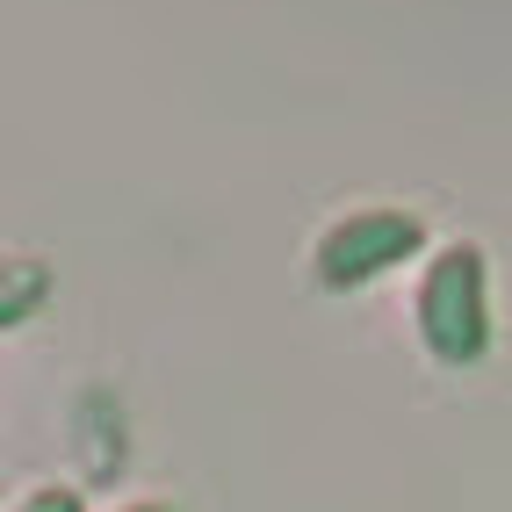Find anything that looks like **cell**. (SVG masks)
<instances>
[{"mask_svg":"<svg viewBox=\"0 0 512 512\" xmlns=\"http://www.w3.org/2000/svg\"><path fill=\"white\" fill-rule=\"evenodd\" d=\"M419 339L440 368L491 354V267L476 246H440L419 282Z\"/></svg>","mask_w":512,"mask_h":512,"instance_id":"obj_1","label":"cell"},{"mask_svg":"<svg viewBox=\"0 0 512 512\" xmlns=\"http://www.w3.org/2000/svg\"><path fill=\"white\" fill-rule=\"evenodd\" d=\"M419 246H426V224L412 210H354L318 238L311 267L325 289H361L375 275H390V267H404Z\"/></svg>","mask_w":512,"mask_h":512,"instance_id":"obj_2","label":"cell"},{"mask_svg":"<svg viewBox=\"0 0 512 512\" xmlns=\"http://www.w3.org/2000/svg\"><path fill=\"white\" fill-rule=\"evenodd\" d=\"M22 512H80V498H73V491H29Z\"/></svg>","mask_w":512,"mask_h":512,"instance_id":"obj_3","label":"cell"},{"mask_svg":"<svg viewBox=\"0 0 512 512\" xmlns=\"http://www.w3.org/2000/svg\"><path fill=\"white\" fill-rule=\"evenodd\" d=\"M123 512H174V505H159V498H145V505H123Z\"/></svg>","mask_w":512,"mask_h":512,"instance_id":"obj_4","label":"cell"}]
</instances>
